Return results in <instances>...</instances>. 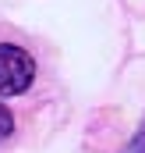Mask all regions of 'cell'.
<instances>
[{
	"mask_svg": "<svg viewBox=\"0 0 145 153\" xmlns=\"http://www.w3.org/2000/svg\"><path fill=\"white\" fill-rule=\"evenodd\" d=\"M32 78H36V61L14 43H0V96L25 93Z\"/></svg>",
	"mask_w": 145,
	"mask_h": 153,
	"instance_id": "6da1fadb",
	"label": "cell"
},
{
	"mask_svg": "<svg viewBox=\"0 0 145 153\" xmlns=\"http://www.w3.org/2000/svg\"><path fill=\"white\" fill-rule=\"evenodd\" d=\"M11 132H14V117H11V111L0 103V139H7Z\"/></svg>",
	"mask_w": 145,
	"mask_h": 153,
	"instance_id": "7a4b0ae2",
	"label": "cell"
}]
</instances>
